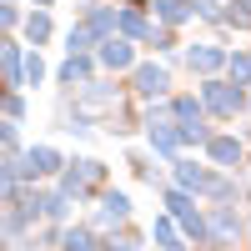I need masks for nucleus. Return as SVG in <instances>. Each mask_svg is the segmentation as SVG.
<instances>
[{
	"label": "nucleus",
	"mask_w": 251,
	"mask_h": 251,
	"mask_svg": "<svg viewBox=\"0 0 251 251\" xmlns=\"http://www.w3.org/2000/svg\"><path fill=\"white\" fill-rule=\"evenodd\" d=\"M100 181H106V166H100V161H71V171L60 176V191H66V196H86L91 186H100Z\"/></svg>",
	"instance_id": "1"
},
{
	"label": "nucleus",
	"mask_w": 251,
	"mask_h": 251,
	"mask_svg": "<svg viewBox=\"0 0 251 251\" xmlns=\"http://www.w3.org/2000/svg\"><path fill=\"white\" fill-rule=\"evenodd\" d=\"M201 106L231 121V116L241 111V86H226V80H206V86H201Z\"/></svg>",
	"instance_id": "2"
},
{
	"label": "nucleus",
	"mask_w": 251,
	"mask_h": 251,
	"mask_svg": "<svg viewBox=\"0 0 251 251\" xmlns=\"http://www.w3.org/2000/svg\"><path fill=\"white\" fill-rule=\"evenodd\" d=\"M241 231H246V226L236 216V206H211V236H206L211 246H231Z\"/></svg>",
	"instance_id": "3"
},
{
	"label": "nucleus",
	"mask_w": 251,
	"mask_h": 251,
	"mask_svg": "<svg viewBox=\"0 0 251 251\" xmlns=\"http://www.w3.org/2000/svg\"><path fill=\"white\" fill-rule=\"evenodd\" d=\"M20 171L25 176H55L60 171V151L55 146H30V151L20 156Z\"/></svg>",
	"instance_id": "4"
},
{
	"label": "nucleus",
	"mask_w": 251,
	"mask_h": 251,
	"mask_svg": "<svg viewBox=\"0 0 251 251\" xmlns=\"http://www.w3.org/2000/svg\"><path fill=\"white\" fill-rule=\"evenodd\" d=\"M136 96H146V100H156V96H166V86H171V75H166L161 66H136Z\"/></svg>",
	"instance_id": "5"
},
{
	"label": "nucleus",
	"mask_w": 251,
	"mask_h": 251,
	"mask_svg": "<svg viewBox=\"0 0 251 251\" xmlns=\"http://www.w3.org/2000/svg\"><path fill=\"white\" fill-rule=\"evenodd\" d=\"M121 221H131V196L106 191V196H100V216H96V226H121Z\"/></svg>",
	"instance_id": "6"
},
{
	"label": "nucleus",
	"mask_w": 251,
	"mask_h": 251,
	"mask_svg": "<svg viewBox=\"0 0 251 251\" xmlns=\"http://www.w3.org/2000/svg\"><path fill=\"white\" fill-rule=\"evenodd\" d=\"M136 60V50H131V40H121V35H111V40H100V66L106 71H126Z\"/></svg>",
	"instance_id": "7"
},
{
	"label": "nucleus",
	"mask_w": 251,
	"mask_h": 251,
	"mask_svg": "<svg viewBox=\"0 0 251 251\" xmlns=\"http://www.w3.org/2000/svg\"><path fill=\"white\" fill-rule=\"evenodd\" d=\"M171 116H176V126H206V106L196 96H176L171 100Z\"/></svg>",
	"instance_id": "8"
},
{
	"label": "nucleus",
	"mask_w": 251,
	"mask_h": 251,
	"mask_svg": "<svg viewBox=\"0 0 251 251\" xmlns=\"http://www.w3.org/2000/svg\"><path fill=\"white\" fill-rule=\"evenodd\" d=\"M206 151H211L216 166H236V161H241V141H236V136H211V141H206Z\"/></svg>",
	"instance_id": "9"
},
{
	"label": "nucleus",
	"mask_w": 251,
	"mask_h": 251,
	"mask_svg": "<svg viewBox=\"0 0 251 251\" xmlns=\"http://www.w3.org/2000/svg\"><path fill=\"white\" fill-rule=\"evenodd\" d=\"M176 186H181V191H206L211 176H206L196 161H176Z\"/></svg>",
	"instance_id": "10"
},
{
	"label": "nucleus",
	"mask_w": 251,
	"mask_h": 251,
	"mask_svg": "<svg viewBox=\"0 0 251 251\" xmlns=\"http://www.w3.org/2000/svg\"><path fill=\"white\" fill-rule=\"evenodd\" d=\"M156 15L166 20V25H181V20H191V15H201L191 0H156Z\"/></svg>",
	"instance_id": "11"
},
{
	"label": "nucleus",
	"mask_w": 251,
	"mask_h": 251,
	"mask_svg": "<svg viewBox=\"0 0 251 251\" xmlns=\"http://www.w3.org/2000/svg\"><path fill=\"white\" fill-rule=\"evenodd\" d=\"M186 60H191V71H206V75H211V71H221V66H231V60H226L216 46H196Z\"/></svg>",
	"instance_id": "12"
},
{
	"label": "nucleus",
	"mask_w": 251,
	"mask_h": 251,
	"mask_svg": "<svg viewBox=\"0 0 251 251\" xmlns=\"http://www.w3.org/2000/svg\"><path fill=\"white\" fill-rule=\"evenodd\" d=\"M151 236L161 241V251H191V246H181V236H176V226H171V216H156V226H151Z\"/></svg>",
	"instance_id": "13"
},
{
	"label": "nucleus",
	"mask_w": 251,
	"mask_h": 251,
	"mask_svg": "<svg viewBox=\"0 0 251 251\" xmlns=\"http://www.w3.org/2000/svg\"><path fill=\"white\" fill-rule=\"evenodd\" d=\"M55 75H60V86H75V80H91V60H86V55H71L66 66L55 71Z\"/></svg>",
	"instance_id": "14"
},
{
	"label": "nucleus",
	"mask_w": 251,
	"mask_h": 251,
	"mask_svg": "<svg viewBox=\"0 0 251 251\" xmlns=\"http://www.w3.org/2000/svg\"><path fill=\"white\" fill-rule=\"evenodd\" d=\"M80 106H116V91L106 86V80H91V86L80 91Z\"/></svg>",
	"instance_id": "15"
},
{
	"label": "nucleus",
	"mask_w": 251,
	"mask_h": 251,
	"mask_svg": "<svg viewBox=\"0 0 251 251\" xmlns=\"http://www.w3.org/2000/svg\"><path fill=\"white\" fill-rule=\"evenodd\" d=\"M5 86H25V71H20V46L5 40Z\"/></svg>",
	"instance_id": "16"
},
{
	"label": "nucleus",
	"mask_w": 251,
	"mask_h": 251,
	"mask_svg": "<svg viewBox=\"0 0 251 251\" xmlns=\"http://www.w3.org/2000/svg\"><path fill=\"white\" fill-rule=\"evenodd\" d=\"M25 35H30V46H40V40H50V15H46V10H35V15L25 20Z\"/></svg>",
	"instance_id": "17"
},
{
	"label": "nucleus",
	"mask_w": 251,
	"mask_h": 251,
	"mask_svg": "<svg viewBox=\"0 0 251 251\" xmlns=\"http://www.w3.org/2000/svg\"><path fill=\"white\" fill-rule=\"evenodd\" d=\"M60 251H96V236L80 226V231H66V241H60Z\"/></svg>",
	"instance_id": "18"
},
{
	"label": "nucleus",
	"mask_w": 251,
	"mask_h": 251,
	"mask_svg": "<svg viewBox=\"0 0 251 251\" xmlns=\"http://www.w3.org/2000/svg\"><path fill=\"white\" fill-rule=\"evenodd\" d=\"M231 80H236V86L251 80V50H236V55H231Z\"/></svg>",
	"instance_id": "19"
},
{
	"label": "nucleus",
	"mask_w": 251,
	"mask_h": 251,
	"mask_svg": "<svg viewBox=\"0 0 251 251\" xmlns=\"http://www.w3.org/2000/svg\"><path fill=\"white\" fill-rule=\"evenodd\" d=\"M40 80H46V60L30 50V55H25V86H40Z\"/></svg>",
	"instance_id": "20"
},
{
	"label": "nucleus",
	"mask_w": 251,
	"mask_h": 251,
	"mask_svg": "<svg viewBox=\"0 0 251 251\" xmlns=\"http://www.w3.org/2000/svg\"><path fill=\"white\" fill-rule=\"evenodd\" d=\"M5 116H10V126H15V121H20V116H25V100H20V96H15V91H10V100H5Z\"/></svg>",
	"instance_id": "21"
},
{
	"label": "nucleus",
	"mask_w": 251,
	"mask_h": 251,
	"mask_svg": "<svg viewBox=\"0 0 251 251\" xmlns=\"http://www.w3.org/2000/svg\"><path fill=\"white\" fill-rule=\"evenodd\" d=\"M35 5H40V10H46V5H50V0H35Z\"/></svg>",
	"instance_id": "22"
},
{
	"label": "nucleus",
	"mask_w": 251,
	"mask_h": 251,
	"mask_svg": "<svg viewBox=\"0 0 251 251\" xmlns=\"http://www.w3.org/2000/svg\"><path fill=\"white\" fill-rule=\"evenodd\" d=\"M10 251H25V246H10Z\"/></svg>",
	"instance_id": "23"
},
{
	"label": "nucleus",
	"mask_w": 251,
	"mask_h": 251,
	"mask_svg": "<svg viewBox=\"0 0 251 251\" xmlns=\"http://www.w3.org/2000/svg\"><path fill=\"white\" fill-rule=\"evenodd\" d=\"M246 241H251V226H246Z\"/></svg>",
	"instance_id": "24"
},
{
	"label": "nucleus",
	"mask_w": 251,
	"mask_h": 251,
	"mask_svg": "<svg viewBox=\"0 0 251 251\" xmlns=\"http://www.w3.org/2000/svg\"><path fill=\"white\" fill-rule=\"evenodd\" d=\"M221 251H226V246H221Z\"/></svg>",
	"instance_id": "25"
}]
</instances>
